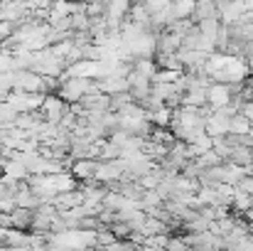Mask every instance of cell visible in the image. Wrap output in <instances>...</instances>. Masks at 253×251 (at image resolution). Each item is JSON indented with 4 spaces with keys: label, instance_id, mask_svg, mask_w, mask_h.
Listing matches in <instances>:
<instances>
[{
    "label": "cell",
    "instance_id": "3957f363",
    "mask_svg": "<svg viewBox=\"0 0 253 251\" xmlns=\"http://www.w3.org/2000/svg\"><path fill=\"white\" fill-rule=\"evenodd\" d=\"M67 108H69V103H67L57 91H52V94H44V101H42L40 113L44 116V121H49V123H59Z\"/></svg>",
    "mask_w": 253,
    "mask_h": 251
},
{
    "label": "cell",
    "instance_id": "30bf717a",
    "mask_svg": "<svg viewBox=\"0 0 253 251\" xmlns=\"http://www.w3.org/2000/svg\"><path fill=\"white\" fill-rule=\"evenodd\" d=\"M15 118H17V111L7 103V99L0 101V126H12Z\"/></svg>",
    "mask_w": 253,
    "mask_h": 251
},
{
    "label": "cell",
    "instance_id": "9c48e42d",
    "mask_svg": "<svg viewBox=\"0 0 253 251\" xmlns=\"http://www.w3.org/2000/svg\"><path fill=\"white\" fill-rule=\"evenodd\" d=\"M253 128V123L239 111V113H234L231 116V126H229V133H234V136H249Z\"/></svg>",
    "mask_w": 253,
    "mask_h": 251
},
{
    "label": "cell",
    "instance_id": "8992f818",
    "mask_svg": "<svg viewBox=\"0 0 253 251\" xmlns=\"http://www.w3.org/2000/svg\"><path fill=\"white\" fill-rule=\"evenodd\" d=\"M182 103H187V106H209L207 103V89H202V86H197V89H184V94H182Z\"/></svg>",
    "mask_w": 253,
    "mask_h": 251
},
{
    "label": "cell",
    "instance_id": "8fae6325",
    "mask_svg": "<svg viewBox=\"0 0 253 251\" xmlns=\"http://www.w3.org/2000/svg\"><path fill=\"white\" fill-rule=\"evenodd\" d=\"M251 207H253V200H251Z\"/></svg>",
    "mask_w": 253,
    "mask_h": 251
},
{
    "label": "cell",
    "instance_id": "5b68a950",
    "mask_svg": "<svg viewBox=\"0 0 253 251\" xmlns=\"http://www.w3.org/2000/svg\"><path fill=\"white\" fill-rule=\"evenodd\" d=\"M96 86H98L103 94H111V96H113V94H121V91H130L128 77H116V74L96 79Z\"/></svg>",
    "mask_w": 253,
    "mask_h": 251
},
{
    "label": "cell",
    "instance_id": "7c38bea8",
    "mask_svg": "<svg viewBox=\"0 0 253 251\" xmlns=\"http://www.w3.org/2000/svg\"><path fill=\"white\" fill-rule=\"evenodd\" d=\"M251 101H253V99H251Z\"/></svg>",
    "mask_w": 253,
    "mask_h": 251
},
{
    "label": "cell",
    "instance_id": "ba28073f",
    "mask_svg": "<svg viewBox=\"0 0 253 251\" xmlns=\"http://www.w3.org/2000/svg\"><path fill=\"white\" fill-rule=\"evenodd\" d=\"M148 121H150L153 126H169V123H172V108H169L168 103H163V106L148 111Z\"/></svg>",
    "mask_w": 253,
    "mask_h": 251
},
{
    "label": "cell",
    "instance_id": "277c9868",
    "mask_svg": "<svg viewBox=\"0 0 253 251\" xmlns=\"http://www.w3.org/2000/svg\"><path fill=\"white\" fill-rule=\"evenodd\" d=\"M96 167H98V158H74L72 165H69V172L79 182H86V180H93Z\"/></svg>",
    "mask_w": 253,
    "mask_h": 251
},
{
    "label": "cell",
    "instance_id": "7a4b0ae2",
    "mask_svg": "<svg viewBox=\"0 0 253 251\" xmlns=\"http://www.w3.org/2000/svg\"><path fill=\"white\" fill-rule=\"evenodd\" d=\"M241 91V84H226V82H211L207 86V103L211 108L226 106L234 101V94Z\"/></svg>",
    "mask_w": 253,
    "mask_h": 251
},
{
    "label": "cell",
    "instance_id": "52a82bcc",
    "mask_svg": "<svg viewBox=\"0 0 253 251\" xmlns=\"http://www.w3.org/2000/svg\"><path fill=\"white\" fill-rule=\"evenodd\" d=\"M194 7H197V0H172V5H169L174 20L192 17V15H194Z\"/></svg>",
    "mask_w": 253,
    "mask_h": 251
},
{
    "label": "cell",
    "instance_id": "6da1fadb",
    "mask_svg": "<svg viewBox=\"0 0 253 251\" xmlns=\"http://www.w3.org/2000/svg\"><path fill=\"white\" fill-rule=\"evenodd\" d=\"M96 79H84V77H62V86H59V96L67 103H79L86 94L91 91Z\"/></svg>",
    "mask_w": 253,
    "mask_h": 251
}]
</instances>
